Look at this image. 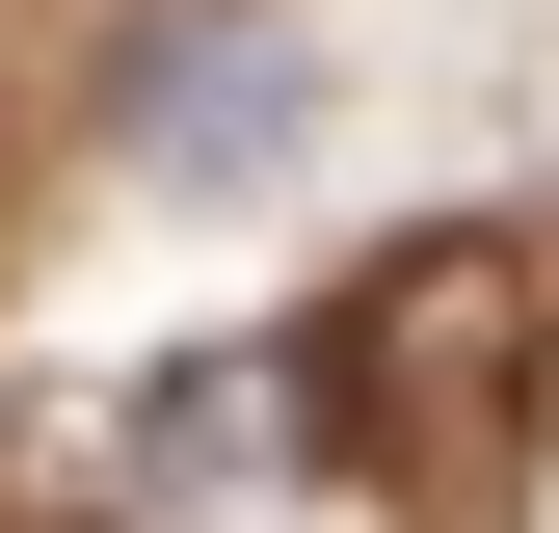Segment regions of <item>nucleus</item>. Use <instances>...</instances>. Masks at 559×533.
Here are the masks:
<instances>
[{
  "label": "nucleus",
  "mask_w": 559,
  "mask_h": 533,
  "mask_svg": "<svg viewBox=\"0 0 559 533\" xmlns=\"http://www.w3.org/2000/svg\"><path fill=\"white\" fill-rule=\"evenodd\" d=\"M294 107H320V54L266 27V0H187V27H133V161H160V187L294 161Z\"/></svg>",
  "instance_id": "1"
}]
</instances>
